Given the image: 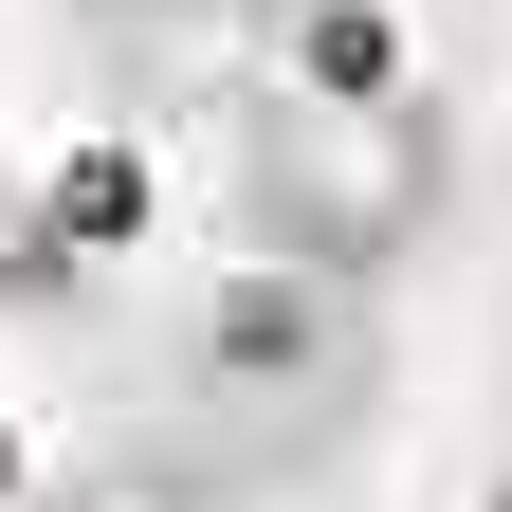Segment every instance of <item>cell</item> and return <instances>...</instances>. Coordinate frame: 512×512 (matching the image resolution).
I'll return each instance as SVG.
<instances>
[{
    "label": "cell",
    "instance_id": "1",
    "mask_svg": "<svg viewBox=\"0 0 512 512\" xmlns=\"http://www.w3.org/2000/svg\"><path fill=\"white\" fill-rule=\"evenodd\" d=\"M384 421V311L366 275L220 256L183 311L128 330V439H165L202 494H293Z\"/></svg>",
    "mask_w": 512,
    "mask_h": 512
},
{
    "label": "cell",
    "instance_id": "2",
    "mask_svg": "<svg viewBox=\"0 0 512 512\" xmlns=\"http://www.w3.org/2000/svg\"><path fill=\"white\" fill-rule=\"evenodd\" d=\"M202 220L220 256H293V275H403V256L458 220V147H439L421 92H293L256 74L220 165H202Z\"/></svg>",
    "mask_w": 512,
    "mask_h": 512
},
{
    "label": "cell",
    "instance_id": "3",
    "mask_svg": "<svg viewBox=\"0 0 512 512\" xmlns=\"http://www.w3.org/2000/svg\"><path fill=\"white\" fill-rule=\"evenodd\" d=\"M275 74L293 92H421V55H403L384 0H293V19H275Z\"/></svg>",
    "mask_w": 512,
    "mask_h": 512
},
{
    "label": "cell",
    "instance_id": "4",
    "mask_svg": "<svg viewBox=\"0 0 512 512\" xmlns=\"http://www.w3.org/2000/svg\"><path fill=\"white\" fill-rule=\"evenodd\" d=\"M37 512H220V494L183 476L165 439H110V458H55V476H37Z\"/></svg>",
    "mask_w": 512,
    "mask_h": 512
},
{
    "label": "cell",
    "instance_id": "5",
    "mask_svg": "<svg viewBox=\"0 0 512 512\" xmlns=\"http://www.w3.org/2000/svg\"><path fill=\"white\" fill-rule=\"evenodd\" d=\"M37 202H55V238H74V256H110L128 220H147V165H128V147H74V165L37 183Z\"/></svg>",
    "mask_w": 512,
    "mask_h": 512
},
{
    "label": "cell",
    "instance_id": "6",
    "mask_svg": "<svg viewBox=\"0 0 512 512\" xmlns=\"http://www.w3.org/2000/svg\"><path fill=\"white\" fill-rule=\"evenodd\" d=\"M0 512H37V476H19V421H0Z\"/></svg>",
    "mask_w": 512,
    "mask_h": 512
},
{
    "label": "cell",
    "instance_id": "7",
    "mask_svg": "<svg viewBox=\"0 0 512 512\" xmlns=\"http://www.w3.org/2000/svg\"><path fill=\"white\" fill-rule=\"evenodd\" d=\"M220 19H293V0H220Z\"/></svg>",
    "mask_w": 512,
    "mask_h": 512
}]
</instances>
